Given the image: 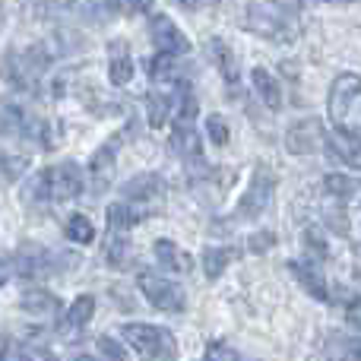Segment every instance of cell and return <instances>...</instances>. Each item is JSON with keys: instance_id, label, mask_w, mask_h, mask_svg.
<instances>
[{"instance_id": "30", "label": "cell", "mask_w": 361, "mask_h": 361, "mask_svg": "<svg viewBox=\"0 0 361 361\" xmlns=\"http://www.w3.org/2000/svg\"><path fill=\"white\" fill-rule=\"evenodd\" d=\"M330 361H361V343H339V349L330 352Z\"/></svg>"}, {"instance_id": "37", "label": "cell", "mask_w": 361, "mask_h": 361, "mask_svg": "<svg viewBox=\"0 0 361 361\" xmlns=\"http://www.w3.org/2000/svg\"><path fill=\"white\" fill-rule=\"evenodd\" d=\"M67 4L70 0H35V10H38V16H42V13L48 16V13H54V6L61 10V6H67Z\"/></svg>"}, {"instance_id": "4", "label": "cell", "mask_w": 361, "mask_h": 361, "mask_svg": "<svg viewBox=\"0 0 361 361\" xmlns=\"http://www.w3.org/2000/svg\"><path fill=\"white\" fill-rule=\"evenodd\" d=\"M121 336H124V343L133 345L146 361H171L178 352L175 336H171L169 330H162V326H152V324H127L124 330H121Z\"/></svg>"}, {"instance_id": "7", "label": "cell", "mask_w": 361, "mask_h": 361, "mask_svg": "<svg viewBox=\"0 0 361 361\" xmlns=\"http://www.w3.org/2000/svg\"><path fill=\"white\" fill-rule=\"evenodd\" d=\"M324 143H326V133L317 118L295 121L286 133V149L292 152V156H311V152H317Z\"/></svg>"}, {"instance_id": "36", "label": "cell", "mask_w": 361, "mask_h": 361, "mask_svg": "<svg viewBox=\"0 0 361 361\" xmlns=\"http://www.w3.org/2000/svg\"><path fill=\"white\" fill-rule=\"evenodd\" d=\"M345 320H349V326L361 330V298H355L349 307H345Z\"/></svg>"}, {"instance_id": "16", "label": "cell", "mask_w": 361, "mask_h": 361, "mask_svg": "<svg viewBox=\"0 0 361 361\" xmlns=\"http://www.w3.org/2000/svg\"><path fill=\"white\" fill-rule=\"evenodd\" d=\"M23 311L32 314V317H51V314L61 311V301L51 292H42V288H32V292L23 295Z\"/></svg>"}, {"instance_id": "40", "label": "cell", "mask_w": 361, "mask_h": 361, "mask_svg": "<svg viewBox=\"0 0 361 361\" xmlns=\"http://www.w3.org/2000/svg\"><path fill=\"white\" fill-rule=\"evenodd\" d=\"M73 361H95V358H92V355H76Z\"/></svg>"}, {"instance_id": "21", "label": "cell", "mask_w": 361, "mask_h": 361, "mask_svg": "<svg viewBox=\"0 0 361 361\" xmlns=\"http://www.w3.org/2000/svg\"><path fill=\"white\" fill-rule=\"evenodd\" d=\"M92 314H95V298L92 295H80V298L67 307V326L80 330V326H86L89 320H92Z\"/></svg>"}, {"instance_id": "39", "label": "cell", "mask_w": 361, "mask_h": 361, "mask_svg": "<svg viewBox=\"0 0 361 361\" xmlns=\"http://www.w3.org/2000/svg\"><path fill=\"white\" fill-rule=\"evenodd\" d=\"M175 4L180 6V10H197V6H200V0H175Z\"/></svg>"}, {"instance_id": "35", "label": "cell", "mask_w": 361, "mask_h": 361, "mask_svg": "<svg viewBox=\"0 0 361 361\" xmlns=\"http://www.w3.org/2000/svg\"><path fill=\"white\" fill-rule=\"evenodd\" d=\"M0 361H29L23 349H16L13 343H6V339H0Z\"/></svg>"}, {"instance_id": "34", "label": "cell", "mask_w": 361, "mask_h": 361, "mask_svg": "<svg viewBox=\"0 0 361 361\" xmlns=\"http://www.w3.org/2000/svg\"><path fill=\"white\" fill-rule=\"evenodd\" d=\"M273 244H276V235H273V231H260V235L250 238V250H254V254H263V250H269Z\"/></svg>"}, {"instance_id": "29", "label": "cell", "mask_w": 361, "mask_h": 361, "mask_svg": "<svg viewBox=\"0 0 361 361\" xmlns=\"http://www.w3.org/2000/svg\"><path fill=\"white\" fill-rule=\"evenodd\" d=\"M206 130H209V137H212V143H219V146H225L231 140V133H228V124H225L219 114H212V118H206Z\"/></svg>"}, {"instance_id": "27", "label": "cell", "mask_w": 361, "mask_h": 361, "mask_svg": "<svg viewBox=\"0 0 361 361\" xmlns=\"http://www.w3.org/2000/svg\"><path fill=\"white\" fill-rule=\"evenodd\" d=\"M324 187H326V193H330V197H336V200H349L352 193L358 190V184H355V180H352V178H345V175H326Z\"/></svg>"}, {"instance_id": "28", "label": "cell", "mask_w": 361, "mask_h": 361, "mask_svg": "<svg viewBox=\"0 0 361 361\" xmlns=\"http://www.w3.org/2000/svg\"><path fill=\"white\" fill-rule=\"evenodd\" d=\"M130 260V247H127V241L124 238H114L111 235V244H108V263H111V267H124V263Z\"/></svg>"}, {"instance_id": "14", "label": "cell", "mask_w": 361, "mask_h": 361, "mask_svg": "<svg viewBox=\"0 0 361 361\" xmlns=\"http://www.w3.org/2000/svg\"><path fill=\"white\" fill-rule=\"evenodd\" d=\"M209 54L212 61L219 63V73H222V80L228 82V86H238V80H241V70H238V61L235 54H231V48L222 42V38H209Z\"/></svg>"}, {"instance_id": "41", "label": "cell", "mask_w": 361, "mask_h": 361, "mask_svg": "<svg viewBox=\"0 0 361 361\" xmlns=\"http://www.w3.org/2000/svg\"><path fill=\"white\" fill-rule=\"evenodd\" d=\"M0 282H4V279H0Z\"/></svg>"}, {"instance_id": "11", "label": "cell", "mask_w": 361, "mask_h": 361, "mask_svg": "<svg viewBox=\"0 0 361 361\" xmlns=\"http://www.w3.org/2000/svg\"><path fill=\"white\" fill-rule=\"evenodd\" d=\"M156 260L162 263L169 273H178V276H184V273H190L193 269L190 254H187L184 247H178L175 241H169V238H159L156 241Z\"/></svg>"}, {"instance_id": "10", "label": "cell", "mask_w": 361, "mask_h": 361, "mask_svg": "<svg viewBox=\"0 0 361 361\" xmlns=\"http://www.w3.org/2000/svg\"><path fill=\"white\" fill-rule=\"evenodd\" d=\"M288 269H292V276L301 282V288H305L311 298L317 301H330V288H326V279L320 276V269L314 267V263H288Z\"/></svg>"}, {"instance_id": "6", "label": "cell", "mask_w": 361, "mask_h": 361, "mask_svg": "<svg viewBox=\"0 0 361 361\" xmlns=\"http://www.w3.org/2000/svg\"><path fill=\"white\" fill-rule=\"evenodd\" d=\"M137 286H140V292L146 295V301L165 314H180L187 307L184 288H180L178 282H171L169 276H159V273H149V269H146V273L137 276Z\"/></svg>"}, {"instance_id": "1", "label": "cell", "mask_w": 361, "mask_h": 361, "mask_svg": "<svg viewBox=\"0 0 361 361\" xmlns=\"http://www.w3.org/2000/svg\"><path fill=\"white\" fill-rule=\"evenodd\" d=\"M336 133L358 137L361 130V76L358 73H339L330 86V102H326Z\"/></svg>"}, {"instance_id": "20", "label": "cell", "mask_w": 361, "mask_h": 361, "mask_svg": "<svg viewBox=\"0 0 361 361\" xmlns=\"http://www.w3.org/2000/svg\"><path fill=\"white\" fill-rule=\"evenodd\" d=\"M235 260V250L231 247H209L203 254V269H206V276L209 279H219V276L225 273V267Z\"/></svg>"}, {"instance_id": "8", "label": "cell", "mask_w": 361, "mask_h": 361, "mask_svg": "<svg viewBox=\"0 0 361 361\" xmlns=\"http://www.w3.org/2000/svg\"><path fill=\"white\" fill-rule=\"evenodd\" d=\"M149 32H152V42L159 44V51H162V54L178 57V54H187V51H190L187 35L178 29L175 23H171L169 16H162V13H156V16L149 19Z\"/></svg>"}, {"instance_id": "3", "label": "cell", "mask_w": 361, "mask_h": 361, "mask_svg": "<svg viewBox=\"0 0 361 361\" xmlns=\"http://www.w3.org/2000/svg\"><path fill=\"white\" fill-rule=\"evenodd\" d=\"M82 190V175L73 162L67 165H54V169H44L32 178V184L25 187V197L29 200H76Z\"/></svg>"}, {"instance_id": "12", "label": "cell", "mask_w": 361, "mask_h": 361, "mask_svg": "<svg viewBox=\"0 0 361 361\" xmlns=\"http://www.w3.org/2000/svg\"><path fill=\"white\" fill-rule=\"evenodd\" d=\"M171 149L178 152L184 162H200V140H197V127L184 124V121H171Z\"/></svg>"}, {"instance_id": "2", "label": "cell", "mask_w": 361, "mask_h": 361, "mask_svg": "<svg viewBox=\"0 0 361 361\" xmlns=\"http://www.w3.org/2000/svg\"><path fill=\"white\" fill-rule=\"evenodd\" d=\"M244 29L260 38H269L276 44H288L298 35V23L292 19V13L279 4H267V0L247 4V10H244Z\"/></svg>"}, {"instance_id": "13", "label": "cell", "mask_w": 361, "mask_h": 361, "mask_svg": "<svg viewBox=\"0 0 361 361\" xmlns=\"http://www.w3.org/2000/svg\"><path fill=\"white\" fill-rule=\"evenodd\" d=\"M16 273L19 276H42L48 273V250L38 244H23L16 254Z\"/></svg>"}, {"instance_id": "24", "label": "cell", "mask_w": 361, "mask_h": 361, "mask_svg": "<svg viewBox=\"0 0 361 361\" xmlns=\"http://www.w3.org/2000/svg\"><path fill=\"white\" fill-rule=\"evenodd\" d=\"M67 238L73 244H92V238H95V228H92V222H89L86 216H70L67 219Z\"/></svg>"}, {"instance_id": "15", "label": "cell", "mask_w": 361, "mask_h": 361, "mask_svg": "<svg viewBox=\"0 0 361 361\" xmlns=\"http://www.w3.org/2000/svg\"><path fill=\"white\" fill-rule=\"evenodd\" d=\"M330 149L339 162H345L349 169H361V140L349 137V133H333L330 137Z\"/></svg>"}, {"instance_id": "18", "label": "cell", "mask_w": 361, "mask_h": 361, "mask_svg": "<svg viewBox=\"0 0 361 361\" xmlns=\"http://www.w3.org/2000/svg\"><path fill=\"white\" fill-rule=\"evenodd\" d=\"M156 193H162V178L159 175H137L133 180L124 184L127 200H149V197H156Z\"/></svg>"}, {"instance_id": "26", "label": "cell", "mask_w": 361, "mask_h": 361, "mask_svg": "<svg viewBox=\"0 0 361 361\" xmlns=\"http://www.w3.org/2000/svg\"><path fill=\"white\" fill-rule=\"evenodd\" d=\"M23 127H25L23 111H19L16 105H10V102H4V105H0V137H10V133L23 130Z\"/></svg>"}, {"instance_id": "32", "label": "cell", "mask_w": 361, "mask_h": 361, "mask_svg": "<svg viewBox=\"0 0 361 361\" xmlns=\"http://www.w3.org/2000/svg\"><path fill=\"white\" fill-rule=\"evenodd\" d=\"M203 361H238V355L225 343H209V349H206V358Z\"/></svg>"}, {"instance_id": "19", "label": "cell", "mask_w": 361, "mask_h": 361, "mask_svg": "<svg viewBox=\"0 0 361 361\" xmlns=\"http://www.w3.org/2000/svg\"><path fill=\"white\" fill-rule=\"evenodd\" d=\"M140 219H143V212L133 209L130 203H111L108 206V225H111V231H127L133 228V225H140Z\"/></svg>"}, {"instance_id": "17", "label": "cell", "mask_w": 361, "mask_h": 361, "mask_svg": "<svg viewBox=\"0 0 361 361\" xmlns=\"http://www.w3.org/2000/svg\"><path fill=\"white\" fill-rule=\"evenodd\" d=\"M250 82H254V89L260 92V99L267 102L273 111H279V108H282V89H279V82H276L263 67H257L254 73H250Z\"/></svg>"}, {"instance_id": "33", "label": "cell", "mask_w": 361, "mask_h": 361, "mask_svg": "<svg viewBox=\"0 0 361 361\" xmlns=\"http://www.w3.org/2000/svg\"><path fill=\"white\" fill-rule=\"evenodd\" d=\"M0 165H4V175H6V178H19V175H23V169H25V159H23V156H19V159L0 156Z\"/></svg>"}, {"instance_id": "23", "label": "cell", "mask_w": 361, "mask_h": 361, "mask_svg": "<svg viewBox=\"0 0 361 361\" xmlns=\"http://www.w3.org/2000/svg\"><path fill=\"white\" fill-rule=\"evenodd\" d=\"M146 108H149V124L156 127H165V121H169V111H171V102H169V95H162V92H149L146 95Z\"/></svg>"}, {"instance_id": "38", "label": "cell", "mask_w": 361, "mask_h": 361, "mask_svg": "<svg viewBox=\"0 0 361 361\" xmlns=\"http://www.w3.org/2000/svg\"><path fill=\"white\" fill-rule=\"evenodd\" d=\"M114 4H118L121 10H127V13H140V10H149L152 0H114Z\"/></svg>"}, {"instance_id": "9", "label": "cell", "mask_w": 361, "mask_h": 361, "mask_svg": "<svg viewBox=\"0 0 361 361\" xmlns=\"http://www.w3.org/2000/svg\"><path fill=\"white\" fill-rule=\"evenodd\" d=\"M108 80L114 86H127L133 80V61H130V48L124 38H114L108 44Z\"/></svg>"}, {"instance_id": "22", "label": "cell", "mask_w": 361, "mask_h": 361, "mask_svg": "<svg viewBox=\"0 0 361 361\" xmlns=\"http://www.w3.org/2000/svg\"><path fill=\"white\" fill-rule=\"evenodd\" d=\"M114 156H118V140H108V143L92 156V162H89V171L105 180L108 171H111V165H114Z\"/></svg>"}, {"instance_id": "25", "label": "cell", "mask_w": 361, "mask_h": 361, "mask_svg": "<svg viewBox=\"0 0 361 361\" xmlns=\"http://www.w3.org/2000/svg\"><path fill=\"white\" fill-rule=\"evenodd\" d=\"M149 76H152V82H178V63H175V57L159 54L156 61L149 63Z\"/></svg>"}, {"instance_id": "31", "label": "cell", "mask_w": 361, "mask_h": 361, "mask_svg": "<svg viewBox=\"0 0 361 361\" xmlns=\"http://www.w3.org/2000/svg\"><path fill=\"white\" fill-rule=\"evenodd\" d=\"M99 352H102V355H105L108 361H127V352L121 349V345L114 343L111 336H102V339H99Z\"/></svg>"}, {"instance_id": "5", "label": "cell", "mask_w": 361, "mask_h": 361, "mask_svg": "<svg viewBox=\"0 0 361 361\" xmlns=\"http://www.w3.org/2000/svg\"><path fill=\"white\" fill-rule=\"evenodd\" d=\"M273 190H276L273 171H269L267 165H257L254 178H250V184H247V190H244V197L238 200L235 216H231V219H238V222H250V219H260L263 212H267L269 200H273Z\"/></svg>"}]
</instances>
